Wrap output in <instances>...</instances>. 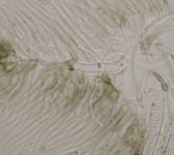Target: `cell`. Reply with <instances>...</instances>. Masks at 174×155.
I'll return each mask as SVG.
<instances>
[{
    "instance_id": "obj_1",
    "label": "cell",
    "mask_w": 174,
    "mask_h": 155,
    "mask_svg": "<svg viewBox=\"0 0 174 155\" xmlns=\"http://www.w3.org/2000/svg\"><path fill=\"white\" fill-rule=\"evenodd\" d=\"M38 1L43 3V4H48V3L50 2V0H38Z\"/></svg>"
}]
</instances>
